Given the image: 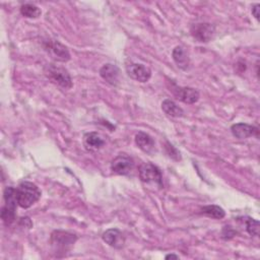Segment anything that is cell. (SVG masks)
<instances>
[{
  "label": "cell",
  "mask_w": 260,
  "mask_h": 260,
  "mask_svg": "<svg viewBox=\"0 0 260 260\" xmlns=\"http://www.w3.org/2000/svg\"><path fill=\"white\" fill-rule=\"evenodd\" d=\"M165 258L166 259H179V256L175 255V254H168V255H166Z\"/></svg>",
  "instance_id": "obj_24"
},
{
  "label": "cell",
  "mask_w": 260,
  "mask_h": 260,
  "mask_svg": "<svg viewBox=\"0 0 260 260\" xmlns=\"http://www.w3.org/2000/svg\"><path fill=\"white\" fill-rule=\"evenodd\" d=\"M101 77L111 85H117L120 80V69L117 65L107 63L100 69Z\"/></svg>",
  "instance_id": "obj_12"
},
{
  "label": "cell",
  "mask_w": 260,
  "mask_h": 260,
  "mask_svg": "<svg viewBox=\"0 0 260 260\" xmlns=\"http://www.w3.org/2000/svg\"><path fill=\"white\" fill-rule=\"evenodd\" d=\"M259 10H260V4H259V3H257V4H255V5L252 6L251 12H252V15L256 18V20H259V16H260Z\"/></svg>",
  "instance_id": "obj_23"
},
{
  "label": "cell",
  "mask_w": 260,
  "mask_h": 260,
  "mask_svg": "<svg viewBox=\"0 0 260 260\" xmlns=\"http://www.w3.org/2000/svg\"><path fill=\"white\" fill-rule=\"evenodd\" d=\"M15 210L8 208L7 206H2L1 208V218L6 225H10L15 220Z\"/></svg>",
  "instance_id": "obj_20"
},
{
  "label": "cell",
  "mask_w": 260,
  "mask_h": 260,
  "mask_svg": "<svg viewBox=\"0 0 260 260\" xmlns=\"http://www.w3.org/2000/svg\"><path fill=\"white\" fill-rule=\"evenodd\" d=\"M105 144V140L98 132H88L83 136V145L88 151H96Z\"/></svg>",
  "instance_id": "obj_14"
},
{
  "label": "cell",
  "mask_w": 260,
  "mask_h": 260,
  "mask_svg": "<svg viewBox=\"0 0 260 260\" xmlns=\"http://www.w3.org/2000/svg\"><path fill=\"white\" fill-rule=\"evenodd\" d=\"M237 232L230 225H225L222 228V231H221V238L224 239V240H230L232 238H234L236 236Z\"/></svg>",
  "instance_id": "obj_22"
},
{
  "label": "cell",
  "mask_w": 260,
  "mask_h": 260,
  "mask_svg": "<svg viewBox=\"0 0 260 260\" xmlns=\"http://www.w3.org/2000/svg\"><path fill=\"white\" fill-rule=\"evenodd\" d=\"M17 203L21 208H29L41 198V191L39 187L28 181L21 182L16 187Z\"/></svg>",
  "instance_id": "obj_1"
},
{
  "label": "cell",
  "mask_w": 260,
  "mask_h": 260,
  "mask_svg": "<svg viewBox=\"0 0 260 260\" xmlns=\"http://www.w3.org/2000/svg\"><path fill=\"white\" fill-rule=\"evenodd\" d=\"M20 13L26 18H38L42 11L41 9L31 3H25L20 6Z\"/></svg>",
  "instance_id": "obj_18"
},
{
  "label": "cell",
  "mask_w": 260,
  "mask_h": 260,
  "mask_svg": "<svg viewBox=\"0 0 260 260\" xmlns=\"http://www.w3.org/2000/svg\"><path fill=\"white\" fill-rule=\"evenodd\" d=\"M135 143L136 145L144 152L148 153V154H152L154 151H155V143H154V140L153 138L145 133V132H138L136 135H135Z\"/></svg>",
  "instance_id": "obj_13"
},
{
  "label": "cell",
  "mask_w": 260,
  "mask_h": 260,
  "mask_svg": "<svg viewBox=\"0 0 260 260\" xmlns=\"http://www.w3.org/2000/svg\"><path fill=\"white\" fill-rule=\"evenodd\" d=\"M102 239L106 244L115 249H121L125 244V237L123 236L122 232L115 228L109 229L104 232L102 235Z\"/></svg>",
  "instance_id": "obj_11"
},
{
  "label": "cell",
  "mask_w": 260,
  "mask_h": 260,
  "mask_svg": "<svg viewBox=\"0 0 260 260\" xmlns=\"http://www.w3.org/2000/svg\"><path fill=\"white\" fill-rule=\"evenodd\" d=\"M191 35L192 37L200 42V43H207L211 41L215 36V26L209 22H200L193 24L191 26Z\"/></svg>",
  "instance_id": "obj_7"
},
{
  "label": "cell",
  "mask_w": 260,
  "mask_h": 260,
  "mask_svg": "<svg viewBox=\"0 0 260 260\" xmlns=\"http://www.w3.org/2000/svg\"><path fill=\"white\" fill-rule=\"evenodd\" d=\"M134 168V160L131 156L121 153L117 155L111 162V171L114 174L127 176L129 175Z\"/></svg>",
  "instance_id": "obj_8"
},
{
  "label": "cell",
  "mask_w": 260,
  "mask_h": 260,
  "mask_svg": "<svg viewBox=\"0 0 260 260\" xmlns=\"http://www.w3.org/2000/svg\"><path fill=\"white\" fill-rule=\"evenodd\" d=\"M170 91L175 95V98L185 104H194L196 103L199 98V91L193 87L188 86H178L176 83H170Z\"/></svg>",
  "instance_id": "obj_6"
},
{
  "label": "cell",
  "mask_w": 260,
  "mask_h": 260,
  "mask_svg": "<svg viewBox=\"0 0 260 260\" xmlns=\"http://www.w3.org/2000/svg\"><path fill=\"white\" fill-rule=\"evenodd\" d=\"M232 134L238 139H246L251 136L259 137V129L256 126H252L246 123H237L231 126Z\"/></svg>",
  "instance_id": "obj_10"
},
{
  "label": "cell",
  "mask_w": 260,
  "mask_h": 260,
  "mask_svg": "<svg viewBox=\"0 0 260 260\" xmlns=\"http://www.w3.org/2000/svg\"><path fill=\"white\" fill-rule=\"evenodd\" d=\"M161 110L168 116H171L174 118H181L184 116V110L170 99H166L162 101Z\"/></svg>",
  "instance_id": "obj_16"
},
{
  "label": "cell",
  "mask_w": 260,
  "mask_h": 260,
  "mask_svg": "<svg viewBox=\"0 0 260 260\" xmlns=\"http://www.w3.org/2000/svg\"><path fill=\"white\" fill-rule=\"evenodd\" d=\"M76 241L77 236L75 234L61 230L54 231L50 237V245L57 256H59L60 253L63 255L66 254Z\"/></svg>",
  "instance_id": "obj_2"
},
{
  "label": "cell",
  "mask_w": 260,
  "mask_h": 260,
  "mask_svg": "<svg viewBox=\"0 0 260 260\" xmlns=\"http://www.w3.org/2000/svg\"><path fill=\"white\" fill-rule=\"evenodd\" d=\"M165 148H166L167 154H168L171 158H173V159H175V160H181L180 151H179L175 146H173L170 142H166Z\"/></svg>",
  "instance_id": "obj_21"
},
{
  "label": "cell",
  "mask_w": 260,
  "mask_h": 260,
  "mask_svg": "<svg viewBox=\"0 0 260 260\" xmlns=\"http://www.w3.org/2000/svg\"><path fill=\"white\" fill-rule=\"evenodd\" d=\"M127 74L138 82H147L151 77V70L140 63H129L126 65Z\"/></svg>",
  "instance_id": "obj_9"
},
{
  "label": "cell",
  "mask_w": 260,
  "mask_h": 260,
  "mask_svg": "<svg viewBox=\"0 0 260 260\" xmlns=\"http://www.w3.org/2000/svg\"><path fill=\"white\" fill-rule=\"evenodd\" d=\"M139 178L144 184L155 185L158 188L164 187L162 175L160 170L151 162H144L139 167Z\"/></svg>",
  "instance_id": "obj_4"
},
{
  "label": "cell",
  "mask_w": 260,
  "mask_h": 260,
  "mask_svg": "<svg viewBox=\"0 0 260 260\" xmlns=\"http://www.w3.org/2000/svg\"><path fill=\"white\" fill-rule=\"evenodd\" d=\"M242 219H243V222L245 223L247 233L252 237H258L259 236V230H260L259 221L255 218L250 217V216L242 217Z\"/></svg>",
  "instance_id": "obj_19"
},
{
  "label": "cell",
  "mask_w": 260,
  "mask_h": 260,
  "mask_svg": "<svg viewBox=\"0 0 260 260\" xmlns=\"http://www.w3.org/2000/svg\"><path fill=\"white\" fill-rule=\"evenodd\" d=\"M172 57H173L174 62L180 69L187 70L189 68L190 58L183 47H181V46L175 47V49L172 52Z\"/></svg>",
  "instance_id": "obj_15"
},
{
  "label": "cell",
  "mask_w": 260,
  "mask_h": 260,
  "mask_svg": "<svg viewBox=\"0 0 260 260\" xmlns=\"http://www.w3.org/2000/svg\"><path fill=\"white\" fill-rule=\"evenodd\" d=\"M45 73L48 76V78L58 86L65 89H69L72 87L71 76L67 69H65L64 67L51 63L47 65Z\"/></svg>",
  "instance_id": "obj_3"
},
{
  "label": "cell",
  "mask_w": 260,
  "mask_h": 260,
  "mask_svg": "<svg viewBox=\"0 0 260 260\" xmlns=\"http://www.w3.org/2000/svg\"><path fill=\"white\" fill-rule=\"evenodd\" d=\"M43 45L45 51L53 60L57 62H67L70 60V53L67 47L60 42L53 39H48Z\"/></svg>",
  "instance_id": "obj_5"
},
{
  "label": "cell",
  "mask_w": 260,
  "mask_h": 260,
  "mask_svg": "<svg viewBox=\"0 0 260 260\" xmlns=\"http://www.w3.org/2000/svg\"><path fill=\"white\" fill-rule=\"evenodd\" d=\"M201 214L207 216V217H210V218H215V219H221L224 217L225 215V211L223 208H221L220 206L218 205H214V204H211V205H206V206H203L200 210Z\"/></svg>",
  "instance_id": "obj_17"
}]
</instances>
